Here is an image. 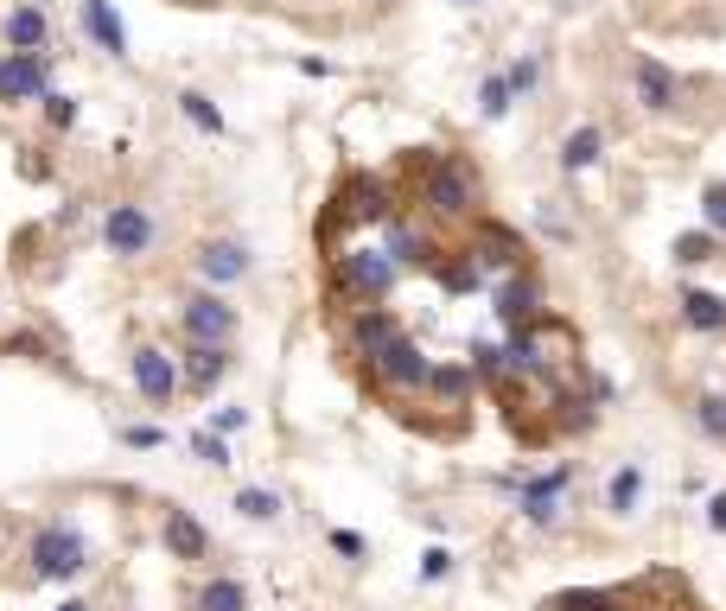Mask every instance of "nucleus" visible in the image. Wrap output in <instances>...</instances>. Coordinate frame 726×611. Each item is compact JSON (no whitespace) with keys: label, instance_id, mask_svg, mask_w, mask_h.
<instances>
[{"label":"nucleus","instance_id":"1","mask_svg":"<svg viewBox=\"0 0 726 611\" xmlns=\"http://www.w3.org/2000/svg\"><path fill=\"white\" fill-rule=\"evenodd\" d=\"M332 261H338L332 268L338 300H351V306H383L395 293V280H402V261L383 242H357V249L332 255Z\"/></svg>","mask_w":726,"mask_h":611},{"label":"nucleus","instance_id":"2","mask_svg":"<svg viewBox=\"0 0 726 611\" xmlns=\"http://www.w3.org/2000/svg\"><path fill=\"white\" fill-rule=\"evenodd\" d=\"M421 204L434 210V217H471L478 210V173H471L466 159H427V173H421Z\"/></svg>","mask_w":726,"mask_h":611},{"label":"nucleus","instance_id":"3","mask_svg":"<svg viewBox=\"0 0 726 611\" xmlns=\"http://www.w3.org/2000/svg\"><path fill=\"white\" fill-rule=\"evenodd\" d=\"M27 560H32V580L64 586V580H77L83 567H90V541H83L77 529H64V522H45V529L32 535Z\"/></svg>","mask_w":726,"mask_h":611},{"label":"nucleus","instance_id":"4","mask_svg":"<svg viewBox=\"0 0 726 611\" xmlns=\"http://www.w3.org/2000/svg\"><path fill=\"white\" fill-rule=\"evenodd\" d=\"M370 370H376V382H383L390 395H415V389H427V370H434V356L421 351L408 331H395L390 344L370 356Z\"/></svg>","mask_w":726,"mask_h":611},{"label":"nucleus","instance_id":"5","mask_svg":"<svg viewBox=\"0 0 726 611\" xmlns=\"http://www.w3.org/2000/svg\"><path fill=\"white\" fill-rule=\"evenodd\" d=\"M128 376H134V395L147 407H173L179 402V356L159 351V344H134L128 351Z\"/></svg>","mask_w":726,"mask_h":611},{"label":"nucleus","instance_id":"6","mask_svg":"<svg viewBox=\"0 0 726 611\" xmlns=\"http://www.w3.org/2000/svg\"><path fill=\"white\" fill-rule=\"evenodd\" d=\"M236 306L217 293V287H198L191 300L179 306V331L185 338H198V344H236Z\"/></svg>","mask_w":726,"mask_h":611},{"label":"nucleus","instance_id":"7","mask_svg":"<svg viewBox=\"0 0 726 611\" xmlns=\"http://www.w3.org/2000/svg\"><path fill=\"white\" fill-rule=\"evenodd\" d=\"M154 236H159V224L147 204H108L103 210V242L115 261H141V255L154 249Z\"/></svg>","mask_w":726,"mask_h":611},{"label":"nucleus","instance_id":"8","mask_svg":"<svg viewBox=\"0 0 726 611\" xmlns=\"http://www.w3.org/2000/svg\"><path fill=\"white\" fill-rule=\"evenodd\" d=\"M191 268H198V280L205 287H236V280L256 275V255H249V242H236V236H205L198 249H191Z\"/></svg>","mask_w":726,"mask_h":611},{"label":"nucleus","instance_id":"9","mask_svg":"<svg viewBox=\"0 0 726 611\" xmlns=\"http://www.w3.org/2000/svg\"><path fill=\"white\" fill-rule=\"evenodd\" d=\"M52 90V51H7L0 58V102L20 108V102H39Z\"/></svg>","mask_w":726,"mask_h":611},{"label":"nucleus","instance_id":"10","mask_svg":"<svg viewBox=\"0 0 726 611\" xmlns=\"http://www.w3.org/2000/svg\"><path fill=\"white\" fill-rule=\"evenodd\" d=\"M573 484V465H554V472H542V478H517L510 490H517V509L529 529H554L561 522V490Z\"/></svg>","mask_w":726,"mask_h":611},{"label":"nucleus","instance_id":"11","mask_svg":"<svg viewBox=\"0 0 726 611\" xmlns=\"http://www.w3.org/2000/svg\"><path fill=\"white\" fill-rule=\"evenodd\" d=\"M631 90H637V108H644V115H670L675 102H682V76H675L663 58L637 51V58H631Z\"/></svg>","mask_w":726,"mask_h":611},{"label":"nucleus","instance_id":"12","mask_svg":"<svg viewBox=\"0 0 726 611\" xmlns=\"http://www.w3.org/2000/svg\"><path fill=\"white\" fill-rule=\"evenodd\" d=\"M236 370V356L230 344H198V338H185V351H179V389H191V395H210L217 382Z\"/></svg>","mask_w":726,"mask_h":611},{"label":"nucleus","instance_id":"13","mask_svg":"<svg viewBox=\"0 0 726 611\" xmlns=\"http://www.w3.org/2000/svg\"><path fill=\"white\" fill-rule=\"evenodd\" d=\"M159 541H166V560H185V567L210 560V529L179 504H166V516H159Z\"/></svg>","mask_w":726,"mask_h":611},{"label":"nucleus","instance_id":"14","mask_svg":"<svg viewBox=\"0 0 726 611\" xmlns=\"http://www.w3.org/2000/svg\"><path fill=\"white\" fill-rule=\"evenodd\" d=\"M497 319L510 331L542 319V280L529 275V268H510V275H504V287H497Z\"/></svg>","mask_w":726,"mask_h":611},{"label":"nucleus","instance_id":"15","mask_svg":"<svg viewBox=\"0 0 726 611\" xmlns=\"http://www.w3.org/2000/svg\"><path fill=\"white\" fill-rule=\"evenodd\" d=\"M77 13H83V32L96 39V51H108L115 64L128 58V25H122V13L108 7V0H77Z\"/></svg>","mask_w":726,"mask_h":611},{"label":"nucleus","instance_id":"16","mask_svg":"<svg viewBox=\"0 0 726 611\" xmlns=\"http://www.w3.org/2000/svg\"><path fill=\"white\" fill-rule=\"evenodd\" d=\"M675 312H682V325L688 331H726V300L720 293H707V287H675Z\"/></svg>","mask_w":726,"mask_h":611},{"label":"nucleus","instance_id":"17","mask_svg":"<svg viewBox=\"0 0 726 611\" xmlns=\"http://www.w3.org/2000/svg\"><path fill=\"white\" fill-rule=\"evenodd\" d=\"M0 32H7V45L13 51H45L52 45V20H45V7H32V0H20V7L7 13Z\"/></svg>","mask_w":726,"mask_h":611},{"label":"nucleus","instance_id":"18","mask_svg":"<svg viewBox=\"0 0 726 611\" xmlns=\"http://www.w3.org/2000/svg\"><path fill=\"white\" fill-rule=\"evenodd\" d=\"M395 331H402V319H395L390 306H357V319H351V344H357V356H376Z\"/></svg>","mask_w":726,"mask_h":611},{"label":"nucleus","instance_id":"19","mask_svg":"<svg viewBox=\"0 0 726 611\" xmlns=\"http://www.w3.org/2000/svg\"><path fill=\"white\" fill-rule=\"evenodd\" d=\"M471 389H478L471 363H434V370H427V395H434V402H446V407H466Z\"/></svg>","mask_w":726,"mask_h":611},{"label":"nucleus","instance_id":"20","mask_svg":"<svg viewBox=\"0 0 726 611\" xmlns=\"http://www.w3.org/2000/svg\"><path fill=\"white\" fill-rule=\"evenodd\" d=\"M191 611H249V586L236 580V573H210L191 592Z\"/></svg>","mask_w":726,"mask_h":611},{"label":"nucleus","instance_id":"21","mask_svg":"<svg viewBox=\"0 0 726 611\" xmlns=\"http://www.w3.org/2000/svg\"><path fill=\"white\" fill-rule=\"evenodd\" d=\"M599 153H605V127H593V122H580L568 134V141H561V173H587V166H599Z\"/></svg>","mask_w":726,"mask_h":611},{"label":"nucleus","instance_id":"22","mask_svg":"<svg viewBox=\"0 0 726 611\" xmlns=\"http://www.w3.org/2000/svg\"><path fill=\"white\" fill-rule=\"evenodd\" d=\"M637 504H644V465H619L605 478V509L612 516H637Z\"/></svg>","mask_w":726,"mask_h":611},{"label":"nucleus","instance_id":"23","mask_svg":"<svg viewBox=\"0 0 726 611\" xmlns=\"http://www.w3.org/2000/svg\"><path fill=\"white\" fill-rule=\"evenodd\" d=\"M344 198H357V204H344L357 224H390V217H395V210H390V191H383L376 178H351V185H344Z\"/></svg>","mask_w":726,"mask_h":611},{"label":"nucleus","instance_id":"24","mask_svg":"<svg viewBox=\"0 0 726 611\" xmlns=\"http://www.w3.org/2000/svg\"><path fill=\"white\" fill-rule=\"evenodd\" d=\"M179 115H185L191 127H198L205 141H224V134H230V122H224V108H217V102H210L205 90H179Z\"/></svg>","mask_w":726,"mask_h":611},{"label":"nucleus","instance_id":"25","mask_svg":"<svg viewBox=\"0 0 726 611\" xmlns=\"http://www.w3.org/2000/svg\"><path fill=\"white\" fill-rule=\"evenodd\" d=\"M695 427H701V439L726 446V389H707V395H695Z\"/></svg>","mask_w":726,"mask_h":611},{"label":"nucleus","instance_id":"26","mask_svg":"<svg viewBox=\"0 0 726 611\" xmlns=\"http://www.w3.org/2000/svg\"><path fill=\"white\" fill-rule=\"evenodd\" d=\"M675 268H701V261H714L720 255V236L714 229H688V236H675Z\"/></svg>","mask_w":726,"mask_h":611},{"label":"nucleus","instance_id":"27","mask_svg":"<svg viewBox=\"0 0 726 611\" xmlns=\"http://www.w3.org/2000/svg\"><path fill=\"white\" fill-rule=\"evenodd\" d=\"M510 108H517V96H510V83H504V71H491L485 83H478V115H485V122H504Z\"/></svg>","mask_w":726,"mask_h":611},{"label":"nucleus","instance_id":"28","mask_svg":"<svg viewBox=\"0 0 726 611\" xmlns=\"http://www.w3.org/2000/svg\"><path fill=\"white\" fill-rule=\"evenodd\" d=\"M236 516H249V522H274V516H281V497L261 490V484H242V490H236Z\"/></svg>","mask_w":726,"mask_h":611},{"label":"nucleus","instance_id":"29","mask_svg":"<svg viewBox=\"0 0 726 611\" xmlns=\"http://www.w3.org/2000/svg\"><path fill=\"white\" fill-rule=\"evenodd\" d=\"M39 108H45V127H52V134H71V127H77V96H71V90H45Z\"/></svg>","mask_w":726,"mask_h":611},{"label":"nucleus","instance_id":"30","mask_svg":"<svg viewBox=\"0 0 726 611\" xmlns=\"http://www.w3.org/2000/svg\"><path fill=\"white\" fill-rule=\"evenodd\" d=\"M542 611H619V599L612 592H554L542 599Z\"/></svg>","mask_w":726,"mask_h":611},{"label":"nucleus","instance_id":"31","mask_svg":"<svg viewBox=\"0 0 726 611\" xmlns=\"http://www.w3.org/2000/svg\"><path fill=\"white\" fill-rule=\"evenodd\" d=\"M504 83H510V96H536V83H542V58H510L504 64Z\"/></svg>","mask_w":726,"mask_h":611},{"label":"nucleus","instance_id":"32","mask_svg":"<svg viewBox=\"0 0 726 611\" xmlns=\"http://www.w3.org/2000/svg\"><path fill=\"white\" fill-rule=\"evenodd\" d=\"M701 229H714L726 242V178H714V185L701 191Z\"/></svg>","mask_w":726,"mask_h":611},{"label":"nucleus","instance_id":"33","mask_svg":"<svg viewBox=\"0 0 726 611\" xmlns=\"http://www.w3.org/2000/svg\"><path fill=\"white\" fill-rule=\"evenodd\" d=\"M191 453L205 458V465H217V472H224V465H230V433L198 427V433H191Z\"/></svg>","mask_w":726,"mask_h":611},{"label":"nucleus","instance_id":"34","mask_svg":"<svg viewBox=\"0 0 726 611\" xmlns=\"http://www.w3.org/2000/svg\"><path fill=\"white\" fill-rule=\"evenodd\" d=\"M446 573H453V548H427V555H421V580L440 586Z\"/></svg>","mask_w":726,"mask_h":611},{"label":"nucleus","instance_id":"35","mask_svg":"<svg viewBox=\"0 0 726 611\" xmlns=\"http://www.w3.org/2000/svg\"><path fill=\"white\" fill-rule=\"evenodd\" d=\"M122 446H134V453H159V446H166V427H122Z\"/></svg>","mask_w":726,"mask_h":611},{"label":"nucleus","instance_id":"36","mask_svg":"<svg viewBox=\"0 0 726 611\" xmlns=\"http://www.w3.org/2000/svg\"><path fill=\"white\" fill-rule=\"evenodd\" d=\"M332 555H344V560H363V555H370V541H363L357 529H332Z\"/></svg>","mask_w":726,"mask_h":611},{"label":"nucleus","instance_id":"37","mask_svg":"<svg viewBox=\"0 0 726 611\" xmlns=\"http://www.w3.org/2000/svg\"><path fill=\"white\" fill-rule=\"evenodd\" d=\"M249 427V407H217V421H210V433H242Z\"/></svg>","mask_w":726,"mask_h":611},{"label":"nucleus","instance_id":"38","mask_svg":"<svg viewBox=\"0 0 726 611\" xmlns=\"http://www.w3.org/2000/svg\"><path fill=\"white\" fill-rule=\"evenodd\" d=\"M707 529L726 535V490H714V497H707Z\"/></svg>","mask_w":726,"mask_h":611},{"label":"nucleus","instance_id":"39","mask_svg":"<svg viewBox=\"0 0 726 611\" xmlns=\"http://www.w3.org/2000/svg\"><path fill=\"white\" fill-rule=\"evenodd\" d=\"M58 611H96V605H90V599H64Z\"/></svg>","mask_w":726,"mask_h":611},{"label":"nucleus","instance_id":"40","mask_svg":"<svg viewBox=\"0 0 726 611\" xmlns=\"http://www.w3.org/2000/svg\"><path fill=\"white\" fill-rule=\"evenodd\" d=\"M453 7H485V0H453Z\"/></svg>","mask_w":726,"mask_h":611},{"label":"nucleus","instance_id":"41","mask_svg":"<svg viewBox=\"0 0 726 611\" xmlns=\"http://www.w3.org/2000/svg\"><path fill=\"white\" fill-rule=\"evenodd\" d=\"M390 7H395V0H376V13H390Z\"/></svg>","mask_w":726,"mask_h":611}]
</instances>
